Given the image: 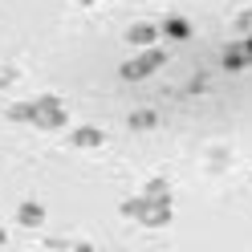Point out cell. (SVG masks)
Segmentation results:
<instances>
[{
	"instance_id": "obj_1",
	"label": "cell",
	"mask_w": 252,
	"mask_h": 252,
	"mask_svg": "<svg viewBox=\"0 0 252 252\" xmlns=\"http://www.w3.org/2000/svg\"><path fill=\"white\" fill-rule=\"evenodd\" d=\"M163 65V53L159 49H147V53H138L130 65H122V77H130V82H138V77H147V73H155Z\"/></svg>"
},
{
	"instance_id": "obj_6",
	"label": "cell",
	"mask_w": 252,
	"mask_h": 252,
	"mask_svg": "<svg viewBox=\"0 0 252 252\" xmlns=\"http://www.w3.org/2000/svg\"><path fill=\"white\" fill-rule=\"evenodd\" d=\"M82 4H94V0H82Z\"/></svg>"
},
{
	"instance_id": "obj_2",
	"label": "cell",
	"mask_w": 252,
	"mask_h": 252,
	"mask_svg": "<svg viewBox=\"0 0 252 252\" xmlns=\"http://www.w3.org/2000/svg\"><path fill=\"white\" fill-rule=\"evenodd\" d=\"M252 65V37H240L224 49V69H244Z\"/></svg>"
},
{
	"instance_id": "obj_4",
	"label": "cell",
	"mask_w": 252,
	"mask_h": 252,
	"mask_svg": "<svg viewBox=\"0 0 252 252\" xmlns=\"http://www.w3.org/2000/svg\"><path fill=\"white\" fill-rule=\"evenodd\" d=\"M187 33H191V25H187V21H179V17H175V21H167V37H175V41H183Z\"/></svg>"
},
{
	"instance_id": "obj_5",
	"label": "cell",
	"mask_w": 252,
	"mask_h": 252,
	"mask_svg": "<svg viewBox=\"0 0 252 252\" xmlns=\"http://www.w3.org/2000/svg\"><path fill=\"white\" fill-rule=\"evenodd\" d=\"M236 33H240V37H252V8H244L240 17H236Z\"/></svg>"
},
{
	"instance_id": "obj_3",
	"label": "cell",
	"mask_w": 252,
	"mask_h": 252,
	"mask_svg": "<svg viewBox=\"0 0 252 252\" xmlns=\"http://www.w3.org/2000/svg\"><path fill=\"white\" fill-rule=\"evenodd\" d=\"M155 37H159V29H155V25H134L130 29V41L134 45H155Z\"/></svg>"
}]
</instances>
